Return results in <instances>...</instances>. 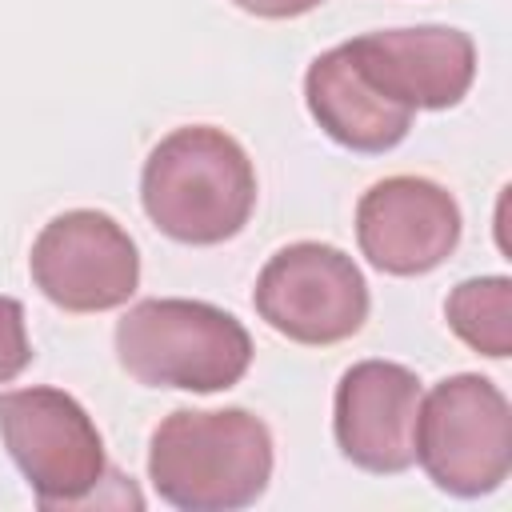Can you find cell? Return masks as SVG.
I'll return each mask as SVG.
<instances>
[{
	"instance_id": "cell-1",
	"label": "cell",
	"mask_w": 512,
	"mask_h": 512,
	"mask_svg": "<svg viewBox=\"0 0 512 512\" xmlns=\"http://www.w3.org/2000/svg\"><path fill=\"white\" fill-rule=\"evenodd\" d=\"M148 480L180 512H236L272 480V432L244 408H176L148 444Z\"/></svg>"
},
{
	"instance_id": "cell-2",
	"label": "cell",
	"mask_w": 512,
	"mask_h": 512,
	"mask_svg": "<svg viewBox=\"0 0 512 512\" xmlns=\"http://www.w3.org/2000/svg\"><path fill=\"white\" fill-rule=\"evenodd\" d=\"M140 200L164 236L196 248L224 244L256 208V168L224 128L188 124L148 152Z\"/></svg>"
},
{
	"instance_id": "cell-3",
	"label": "cell",
	"mask_w": 512,
	"mask_h": 512,
	"mask_svg": "<svg viewBox=\"0 0 512 512\" xmlns=\"http://www.w3.org/2000/svg\"><path fill=\"white\" fill-rule=\"evenodd\" d=\"M116 356L136 384L220 392L248 372L252 336L232 312L204 300H140L116 324Z\"/></svg>"
},
{
	"instance_id": "cell-4",
	"label": "cell",
	"mask_w": 512,
	"mask_h": 512,
	"mask_svg": "<svg viewBox=\"0 0 512 512\" xmlns=\"http://www.w3.org/2000/svg\"><path fill=\"white\" fill-rule=\"evenodd\" d=\"M0 436L40 508H84L112 480L92 416L60 388L4 392Z\"/></svg>"
},
{
	"instance_id": "cell-5",
	"label": "cell",
	"mask_w": 512,
	"mask_h": 512,
	"mask_svg": "<svg viewBox=\"0 0 512 512\" xmlns=\"http://www.w3.org/2000/svg\"><path fill=\"white\" fill-rule=\"evenodd\" d=\"M416 460L452 496H488L512 468L508 396L476 372L440 380L416 412Z\"/></svg>"
},
{
	"instance_id": "cell-6",
	"label": "cell",
	"mask_w": 512,
	"mask_h": 512,
	"mask_svg": "<svg viewBox=\"0 0 512 512\" xmlns=\"http://www.w3.org/2000/svg\"><path fill=\"white\" fill-rule=\"evenodd\" d=\"M252 304L268 328L296 344H340L368 320V284L352 256L300 240L280 248L256 276Z\"/></svg>"
},
{
	"instance_id": "cell-7",
	"label": "cell",
	"mask_w": 512,
	"mask_h": 512,
	"mask_svg": "<svg viewBox=\"0 0 512 512\" xmlns=\"http://www.w3.org/2000/svg\"><path fill=\"white\" fill-rule=\"evenodd\" d=\"M36 288L64 312H108L128 304L140 284L132 236L96 208H72L48 220L28 256Z\"/></svg>"
},
{
	"instance_id": "cell-8",
	"label": "cell",
	"mask_w": 512,
	"mask_h": 512,
	"mask_svg": "<svg viewBox=\"0 0 512 512\" xmlns=\"http://www.w3.org/2000/svg\"><path fill=\"white\" fill-rule=\"evenodd\" d=\"M356 240L372 268L424 276L460 244V204L424 176H388L356 204Z\"/></svg>"
},
{
	"instance_id": "cell-9",
	"label": "cell",
	"mask_w": 512,
	"mask_h": 512,
	"mask_svg": "<svg viewBox=\"0 0 512 512\" xmlns=\"http://www.w3.org/2000/svg\"><path fill=\"white\" fill-rule=\"evenodd\" d=\"M416 412V372L392 360H360L336 384V444L356 468L396 476L416 464Z\"/></svg>"
},
{
	"instance_id": "cell-10",
	"label": "cell",
	"mask_w": 512,
	"mask_h": 512,
	"mask_svg": "<svg viewBox=\"0 0 512 512\" xmlns=\"http://www.w3.org/2000/svg\"><path fill=\"white\" fill-rule=\"evenodd\" d=\"M360 68L404 108H452L476 76V44L460 28H392L348 40Z\"/></svg>"
},
{
	"instance_id": "cell-11",
	"label": "cell",
	"mask_w": 512,
	"mask_h": 512,
	"mask_svg": "<svg viewBox=\"0 0 512 512\" xmlns=\"http://www.w3.org/2000/svg\"><path fill=\"white\" fill-rule=\"evenodd\" d=\"M312 120L352 152H388L408 136L412 108L392 100L352 56L348 44L328 48L304 76Z\"/></svg>"
},
{
	"instance_id": "cell-12",
	"label": "cell",
	"mask_w": 512,
	"mask_h": 512,
	"mask_svg": "<svg viewBox=\"0 0 512 512\" xmlns=\"http://www.w3.org/2000/svg\"><path fill=\"white\" fill-rule=\"evenodd\" d=\"M448 328L480 356L504 360L512 352V280L480 276L452 288L444 300Z\"/></svg>"
},
{
	"instance_id": "cell-13",
	"label": "cell",
	"mask_w": 512,
	"mask_h": 512,
	"mask_svg": "<svg viewBox=\"0 0 512 512\" xmlns=\"http://www.w3.org/2000/svg\"><path fill=\"white\" fill-rule=\"evenodd\" d=\"M32 360L28 328H24V308L12 296H0V384L16 380Z\"/></svg>"
},
{
	"instance_id": "cell-14",
	"label": "cell",
	"mask_w": 512,
	"mask_h": 512,
	"mask_svg": "<svg viewBox=\"0 0 512 512\" xmlns=\"http://www.w3.org/2000/svg\"><path fill=\"white\" fill-rule=\"evenodd\" d=\"M236 8L260 16V20H292V16H304L312 12L320 0H232Z\"/></svg>"
}]
</instances>
